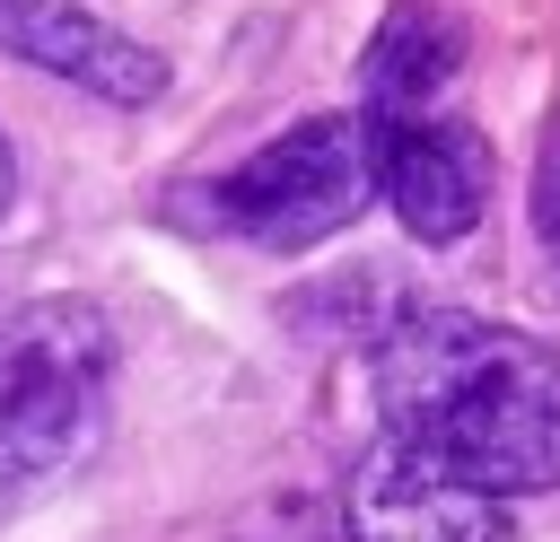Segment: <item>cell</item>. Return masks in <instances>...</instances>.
Here are the masks:
<instances>
[{"label": "cell", "instance_id": "cell-1", "mask_svg": "<svg viewBox=\"0 0 560 542\" xmlns=\"http://www.w3.org/2000/svg\"><path fill=\"white\" fill-rule=\"evenodd\" d=\"M376 411L402 455L481 498L560 490V341L542 332L464 306H411L376 341Z\"/></svg>", "mask_w": 560, "mask_h": 542}, {"label": "cell", "instance_id": "cell-5", "mask_svg": "<svg viewBox=\"0 0 560 542\" xmlns=\"http://www.w3.org/2000/svg\"><path fill=\"white\" fill-rule=\"evenodd\" d=\"M341 533L350 542H516L508 498L464 490L455 472L402 455L394 437H376L341 490Z\"/></svg>", "mask_w": 560, "mask_h": 542}, {"label": "cell", "instance_id": "cell-6", "mask_svg": "<svg viewBox=\"0 0 560 542\" xmlns=\"http://www.w3.org/2000/svg\"><path fill=\"white\" fill-rule=\"evenodd\" d=\"M0 52L35 61L44 79H70L105 105H158L166 96V61L79 0H0Z\"/></svg>", "mask_w": 560, "mask_h": 542}, {"label": "cell", "instance_id": "cell-3", "mask_svg": "<svg viewBox=\"0 0 560 542\" xmlns=\"http://www.w3.org/2000/svg\"><path fill=\"white\" fill-rule=\"evenodd\" d=\"M201 210V227L245 236L262 254H306L324 236H341L368 201H376V149L359 114H306L280 140L245 149L228 175L184 192Z\"/></svg>", "mask_w": 560, "mask_h": 542}, {"label": "cell", "instance_id": "cell-4", "mask_svg": "<svg viewBox=\"0 0 560 542\" xmlns=\"http://www.w3.org/2000/svg\"><path fill=\"white\" fill-rule=\"evenodd\" d=\"M368 149H376V201H394V219L420 245H455L481 227L490 210V140L438 105V114H359Z\"/></svg>", "mask_w": 560, "mask_h": 542}, {"label": "cell", "instance_id": "cell-2", "mask_svg": "<svg viewBox=\"0 0 560 542\" xmlns=\"http://www.w3.org/2000/svg\"><path fill=\"white\" fill-rule=\"evenodd\" d=\"M114 323L96 297H26L0 315V498L70 472L105 437Z\"/></svg>", "mask_w": 560, "mask_h": 542}, {"label": "cell", "instance_id": "cell-7", "mask_svg": "<svg viewBox=\"0 0 560 542\" xmlns=\"http://www.w3.org/2000/svg\"><path fill=\"white\" fill-rule=\"evenodd\" d=\"M464 79V26L438 0H394L359 52V114H438Z\"/></svg>", "mask_w": 560, "mask_h": 542}, {"label": "cell", "instance_id": "cell-8", "mask_svg": "<svg viewBox=\"0 0 560 542\" xmlns=\"http://www.w3.org/2000/svg\"><path fill=\"white\" fill-rule=\"evenodd\" d=\"M9 192H18V157H9V140H0V219H9Z\"/></svg>", "mask_w": 560, "mask_h": 542}]
</instances>
